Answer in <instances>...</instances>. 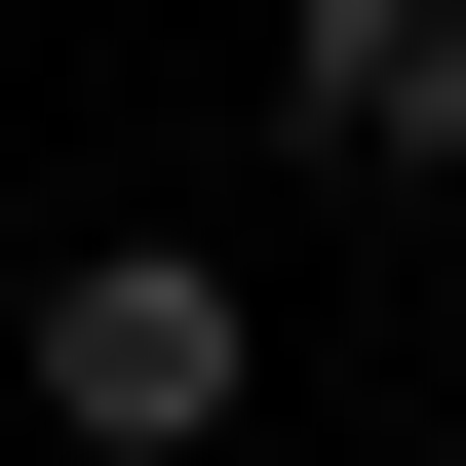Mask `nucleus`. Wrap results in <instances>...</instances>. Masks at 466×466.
Instances as JSON below:
<instances>
[{
	"label": "nucleus",
	"instance_id": "f257e3e1",
	"mask_svg": "<svg viewBox=\"0 0 466 466\" xmlns=\"http://www.w3.org/2000/svg\"><path fill=\"white\" fill-rule=\"evenodd\" d=\"M233 389H272V311H233L195 233H78V272H39V428L78 466H233Z\"/></svg>",
	"mask_w": 466,
	"mask_h": 466
},
{
	"label": "nucleus",
	"instance_id": "f03ea898",
	"mask_svg": "<svg viewBox=\"0 0 466 466\" xmlns=\"http://www.w3.org/2000/svg\"><path fill=\"white\" fill-rule=\"evenodd\" d=\"M272 116L350 195H466V0H272Z\"/></svg>",
	"mask_w": 466,
	"mask_h": 466
}]
</instances>
